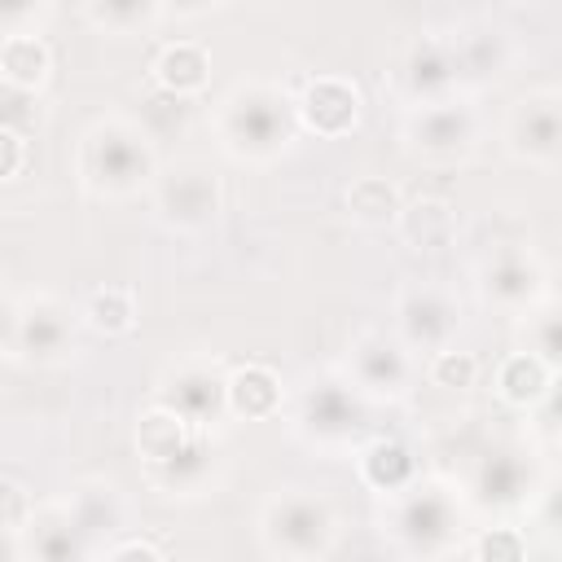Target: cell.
<instances>
[{
	"label": "cell",
	"mask_w": 562,
	"mask_h": 562,
	"mask_svg": "<svg viewBox=\"0 0 562 562\" xmlns=\"http://www.w3.org/2000/svg\"><path fill=\"white\" fill-rule=\"evenodd\" d=\"M404 527H408L413 536H422V540L439 536V531H443V505H439V496H422V501H413Z\"/></svg>",
	"instance_id": "14"
},
{
	"label": "cell",
	"mask_w": 562,
	"mask_h": 562,
	"mask_svg": "<svg viewBox=\"0 0 562 562\" xmlns=\"http://www.w3.org/2000/svg\"><path fill=\"white\" fill-rule=\"evenodd\" d=\"M386 470H391V483H400L404 474H408V457L400 452V448H386V443H378L373 452H369V474L386 487Z\"/></svg>",
	"instance_id": "15"
},
{
	"label": "cell",
	"mask_w": 562,
	"mask_h": 562,
	"mask_svg": "<svg viewBox=\"0 0 562 562\" xmlns=\"http://www.w3.org/2000/svg\"><path fill=\"white\" fill-rule=\"evenodd\" d=\"M114 562H158V553H154V549H145V544H127Z\"/></svg>",
	"instance_id": "20"
},
{
	"label": "cell",
	"mask_w": 562,
	"mask_h": 562,
	"mask_svg": "<svg viewBox=\"0 0 562 562\" xmlns=\"http://www.w3.org/2000/svg\"><path fill=\"white\" fill-rule=\"evenodd\" d=\"M268 536H272L277 549H285L294 558L321 553L325 540H329V509L321 501H307V496L277 501L272 514H268Z\"/></svg>",
	"instance_id": "1"
},
{
	"label": "cell",
	"mask_w": 562,
	"mask_h": 562,
	"mask_svg": "<svg viewBox=\"0 0 562 562\" xmlns=\"http://www.w3.org/2000/svg\"><path fill=\"white\" fill-rule=\"evenodd\" d=\"M435 316H448V312H443L439 299H430V294H422V299H413V303L404 307V325H408V334L422 338V342L443 338V325H435Z\"/></svg>",
	"instance_id": "10"
},
{
	"label": "cell",
	"mask_w": 562,
	"mask_h": 562,
	"mask_svg": "<svg viewBox=\"0 0 562 562\" xmlns=\"http://www.w3.org/2000/svg\"><path fill=\"white\" fill-rule=\"evenodd\" d=\"M92 321H97L101 329H123V325L132 321V303H127V294H119V290H101V294L92 299Z\"/></svg>",
	"instance_id": "13"
},
{
	"label": "cell",
	"mask_w": 562,
	"mask_h": 562,
	"mask_svg": "<svg viewBox=\"0 0 562 562\" xmlns=\"http://www.w3.org/2000/svg\"><path fill=\"white\" fill-rule=\"evenodd\" d=\"M307 119L321 127V132H338L356 119V92L342 88L338 79H321L312 92H307Z\"/></svg>",
	"instance_id": "4"
},
{
	"label": "cell",
	"mask_w": 562,
	"mask_h": 562,
	"mask_svg": "<svg viewBox=\"0 0 562 562\" xmlns=\"http://www.w3.org/2000/svg\"><path fill=\"white\" fill-rule=\"evenodd\" d=\"M360 373H364L369 386L391 391V386H400L404 364H400V356H395L391 347H382V342H364V347H360Z\"/></svg>",
	"instance_id": "7"
},
{
	"label": "cell",
	"mask_w": 562,
	"mask_h": 562,
	"mask_svg": "<svg viewBox=\"0 0 562 562\" xmlns=\"http://www.w3.org/2000/svg\"><path fill=\"white\" fill-rule=\"evenodd\" d=\"M31 347H35L40 356H48V351H57V347H61V321H57L53 312H35V325H31Z\"/></svg>",
	"instance_id": "16"
},
{
	"label": "cell",
	"mask_w": 562,
	"mask_h": 562,
	"mask_svg": "<svg viewBox=\"0 0 562 562\" xmlns=\"http://www.w3.org/2000/svg\"><path fill=\"white\" fill-rule=\"evenodd\" d=\"M202 70H206V61H202V53H198L193 44H176V48L162 57V79H167L171 88H193V83L202 79Z\"/></svg>",
	"instance_id": "9"
},
{
	"label": "cell",
	"mask_w": 562,
	"mask_h": 562,
	"mask_svg": "<svg viewBox=\"0 0 562 562\" xmlns=\"http://www.w3.org/2000/svg\"><path fill=\"white\" fill-rule=\"evenodd\" d=\"M531 281H536V272H531L527 263H518V259H501L496 272L487 277V290L501 294V299H518V294L531 290Z\"/></svg>",
	"instance_id": "11"
},
{
	"label": "cell",
	"mask_w": 562,
	"mask_h": 562,
	"mask_svg": "<svg viewBox=\"0 0 562 562\" xmlns=\"http://www.w3.org/2000/svg\"><path fill=\"white\" fill-rule=\"evenodd\" d=\"M439 373H443V378H457V382H470L474 360H470V356H452V351H443V356H439Z\"/></svg>",
	"instance_id": "19"
},
{
	"label": "cell",
	"mask_w": 562,
	"mask_h": 562,
	"mask_svg": "<svg viewBox=\"0 0 562 562\" xmlns=\"http://www.w3.org/2000/svg\"><path fill=\"white\" fill-rule=\"evenodd\" d=\"M145 167H149L145 149L123 132H101L88 145V171H92V180H101L110 189H127Z\"/></svg>",
	"instance_id": "2"
},
{
	"label": "cell",
	"mask_w": 562,
	"mask_h": 562,
	"mask_svg": "<svg viewBox=\"0 0 562 562\" xmlns=\"http://www.w3.org/2000/svg\"><path fill=\"white\" fill-rule=\"evenodd\" d=\"M228 391H233L237 408H246V413H263V408L277 400V386H272V378H268L263 369H246V373H237Z\"/></svg>",
	"instance_id": "8"
},
{
	"label": "cell",
	"mask_w": 562,
	"mask_h": 562,
	"mask_svg": "<svg viewBox=\"0 0 562 562\" xmlns=\"http://www.w3.org/2000/svg\"><path fill=\"white\" fill-rule=\"evenodd\" d=\"M505 391L514 395V400H527V395H536L540 391V382H544V369H540V360L536 356H518V360H509L505 364Z\"/></svg>",
	"instance_id": "12"
},
{
	"label": "cell",
	"mask_w": 562,
	"mask_h": 562,
	"mask_svg": "<svg viewBox=\"0 0 562 562\" xmlns=\"http://www.w3.org/2000/svg\"><path fill=\"white\" fill-rule=\"evenodd\" d=\"M228 136H233V149H272L281 136H285V119L277 110L272 97L263 101H237L233 114H228Z\"/></svg>",
	"instance_id": "3"
},
{
	"label": "cell",
	"mask_w": 562,
	"mask_h": 562,
	"mask_svg": "<svg viewBox=\"0 0 562 562\" xmlns=\"http://www.w3.org/2000/svg\"><path fill=\"white\" fill-rule=\"evenodd\" d=\"M553 522H562V492L553 496Z\"/></svg>",
	"instance_id": "21"
},
{
	"label": "cell",
	"mask_w": 562,
	"mask_h": 562,
	"mask_svg": "<svg viewBox=\"0 0 562 562\" xmlns=\"http://www.w3.org/2000/svg\"><path fill=\"white\" fill-rule=\"evenodd\" d=\"M518 136L531 154H558L562 149V110L553 105H527L518 114Z\"/></svg>",
	"instance_id": "5"
},
{
	"label": "cell",
	"mask_w": 562,
	"mask_h": 562,
	"mask_svg": "<svg viewBox=\"0 0 562 562\" xmlns=\"http://www.w3.org/2000/svg\"><path fill=\"white\" fill-rule=\"evenodd\" d=\"M167 211L180 220H206L215 211V189L202 176H176V184L167 189Z\"/></svg>",
	"instance_id": "6"
},
{
	"label": "cell",
	"mask_w": 562,
	"mask_h": 562,
	"mask_svg": "<svg viewBox=\"0 0 562 562\" xmlns=\"http://www.w3.org/2000/svg\"><path fill=\"white\" fill-rule=\"evenodd\" d=\"M479 553H483V562L496 553L501 562H518V540L514 536H505V531H492L483 544H479Z\"/></svg>",
	"instance_id": "17"
},
{
	"label": "cell",
	"mask_w": 562,
	"mask_h": 562,
	"mask_svg": "<svg viewBox=\"0 0 562 562\" xmlns=\"http://www.w3.org/2000/svg\"><path fill=\"white\" fill-rule=\"evenodd\" d=\"M536 351H544V356H562V316L540 321V342H536Z\"/></svg>",
	"instance_id": "18"
}]
</instances>
